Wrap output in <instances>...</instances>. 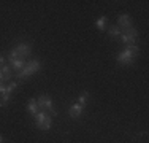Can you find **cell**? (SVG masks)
<instances>
[{"label":"cell","mask_w":149,"mask_h":143,"mask_svg":"<svg viewBox=\"0 0 149 143\" xmlns=\"http://www.w3.org/2000/svg\"><path fill=\"white\" fill-rule=\"evenodd\" d=\"M40 69H41L40 60H30V62L26 64V67H24V69L21 70L19 73L16 75V76H17V80H24V78H27V76H30V75H33L35 72H38Z\"/></svg>","instance_id":"cell-1"},{"label":"cell","mask_w":149,"mask_h":143,"mask_svg":"<svg viewBox=\"0 0 149 143\" xmlns=\"http://www.w3.org/2000/svg\"><path fill=\"white\" fill-rule=\"evenodd\" d=\"M35 124H37V127H40L41 130H49L52 126V119L49 116H46L43 111H38L35 114Z\"/></svg>","instance_id":"cell-2"},{"label":"cell","mask_w":149,"mask_h":143,"mask_svg":"<svg viewBox=\"0 0 149 143\" xmlns=\"http://www.w3.org/2000/svg\"><path fill=\"white\" fill-rule=\"evenodd\" d=\"M37 103H38V110H48V111H51L52 114H57V111H56V108H54V103H52V100L48 97V95H41V97H38L37 100Z\"/></svg>","instance_id":"cell-3"},{"label":"cell","mask_w":149,"mask_h":143,"mask_svg":"<svg viewBox=\"0 0 149 143\" xmlns=\"http://www.w3.org/2000/svg\"><path fill=\"white\" fill-rule=\"evenodd\" d=\"M136 35H138V32L135 30L133 27L125 29V32L122 34V41L125 43V46H129V45H135V40H136Z\"/></svg>","instance_id":"cell-4"},{"label":"cell","mask_w":149,"mask_h":143,"mask_svg":"<svg viewBox=\"0 0 149 143\" xmlns=\"http://www.w3.org/2000/svg\"><path fill=\"white\" fill-rule=\"evenodd\" d=\"M118 60H119L120 64H124V65H130V64H133L135 56L130 54L127 49H124L122 53H119V54H118Z\"/></svg>","instance_id":"cell-5"},{"label":"cell","mask_w":149,"mask_h":143,"mask_svg":"<svg viewBox=\"0 0 149 143\" xmlns=\"http://www.w3.org/2000/svg\"><path fill=\"white\" fill-rule=\"evenodd\" d=\"M15 49L17 51V56H19L21 59H24V57H27L30 54V45H27V43H19Z\"/></svg>","instance_id":"cell-6"},{"label":"cell","mask_w":149,"mask_h":143,"mask_svg":"<svg viewBox=\"0 0 149 143\" xmlns=\"http://www.w3.org/2000/svg\"><path fill=\"white\" fill-rule=\"evenodd\" d=\"M10 80H11V67L3 64L0 67V81L3 83V81H10Z\"/></svg>","instance_id":"cell-7"},{"label":"cell","mask_w":149,"mask_h":143,"mask_svg":"<svg viewBox=\"0 0 149 143\" xmlns=\"http://www.w3.org/2000/svg\"><path fill=\"white\" fill-rule=\"evenodd\" d=\"M118 24H119V29L122 27L124 30L125 29H129V27H132V19H130V16L129 14H120V16L118 18Z\"/></svg>","instance_id":"cell-8"},{"label":"cell","mask_w":149,"mask_h":143,"mask_svg":"<svg viewBox=\"0 0 149 143\" xmlns=\"http://www.w3.org/2000/svg\"><path fill=\"white\" fill-rule=\"evenodd\" d=\"M83 108L84 107L83 105H79V103H73L72 107H70V110H68V114H70V118H73V119H76V118H79L81 116V113H83Z\"/></svg>","instance_id":"cell-9"},{"label":"cell","mask_w":149,"mask_h":143,"mask_svg":"<svg viewBox=\"0 0 149 143\" xmlns=\"http://www.w3.org/2000/svg\"><path fill=\"white\" fill-rule=\"evenodd\" d=\"M10 67H13V70L16 73H19L21 70L26 67V60L24 59H16V60H10Z\"/></svg>","instance_id":"cell-10"},{"label":"cell","mask_w":149,"mask_h":143,"mask_svg":"<svg viewBox=\"0 0 149 143\" xmlns=\"http://www.w3.org/2000/svg\"><path fill=\"white\" fill-rule=\"evenodd\" d=\"M27 110H29L30 114H37L40 110H38V103H37V99H30L29 102H27Z\"/></svg>","instance_id":"cell-11"},{"label":"cell","mask_w":149,"mask_h":143,"mask_svg":"<svg viewBox=\"0 0 149 143\" xmlns=\"http://www.w3.org/2000/svg\"><path fill=\"white\" fill-rule=\"evenodd\" d=\"M97 29L98 30H105L106 29V18L105 16H102L97 19Z\"/></svg>","instance_id":"cell-12"},{"label":"cell","mask_w":149,"mask_h":143,"mask_svg":"<svg viewBox=\"0 0 149 143\" xmlns=\"http://www.w3.org/2000/svg\"><path fill=\"white\" fill-rule=\"evenodd\" d=\"M10 97H11V94H0V107H6V103L10 102Z\"/></svg>","instance_id":"cell-13"},{"label":"cell","mask_w":149,"mask_h":143,"mask_svg":"<svg viewBox=\"0 0 149 143\" xmlns=\"http://www.w3.org/2000/svg\"><path fill=\"white\" fill-rule=\"evenodd\" d=\"M125 49L130 53V54H133V56H136L138 53H140V48H138L136 45H129V46H125Z\"/></svg>","instance_id":"cell-14"},{"label":"cell","mask_w":149,"mask_h":143,"mask_svg":"<svg viewBox=\"0 0 149 143\" xmlns=\"http://www.w3.org/2000/svg\"><path fill=\"white\" fill-rule=\"evenodd\" d=\"M109 35L111 37H118V35H120V29L118 27V26H113V27H109Z\"/></svg>","instance_id":"cell-15"},{"label":"cell","mask_w":149,"mask_h":143,"mask_svg":"<svg viewBox=\"0 0 149 143\" xmlns=\"http://www.w3.org/2000/svg\"><path fill=\"white\" fill-rule=\"evenodd\" d=\"M87 99H89V92H84V94L79 97V100H78V103L84 107V105H86V102H87Z\"/></svg>","instance_id":"cell-16"},{"label":"cell","mask_w":149,"mask_h":143,"mask_svg":"<svg viewBox=\"0 0 149 143\" xmlns=\"http://www.w3.org/2000/svg\"><path fill=\"white\" fill-rule=\"evenodd\" d=\"M16 88H17V83H16V81H13V83H10L8 86H6V94H11V92L15 91Z\"/></svg>","instance_id":"cell-17"},{"label":"cell","mask_w":149,"mask_h":143,"mask_svg":"<svg viewBox=\"0 0 149 143\" xmlns=\"http://www.w3.org/2000/svg\"><path fill=\"white\" fill-rule=\"evenodd\" d=\"M8 59H10V60H16V59H21V57L17 56V51H16V49H11V51H10V54H8Z\"/></svg>","instance_id":"cell-18"},{"label":"cell","mask_w":149,"mask_h":143,"mask_svg":"<svg viewBox=\"0 0 149 143\" xmlns=\"http://www.w3.org/2000/svg\"><path fill=\"white\" fill-rule=\"evenodd\" d=\"M6 92V86H3V83L0 81V94H5Z\"/></svg>","instance_id":"cell-19"},{"label":"cell","mask_w":149,"mask_h":143,"mask_svg":"<svg viewBox=\"0 0 149 143\" xmlns=\"http://www.w3.org/2000/svg\"><path fill=\"white\" fill-rule=\"evenodd\" d=\"M3 62H5V59H3V56H2V54H0V67H2V65H3Z\"/></svg>","instance_id":"cell-20"},{"label":"cell","mask_w":149,"mask_h":143,"mask_svg":"<svg viewBox=\"0 0 149 143\" xmlns=\"http://www.w3.org/2000/svg\"><path fill=\"white\" fill-rule=\"evenodd\" d=\"M0 143H3V138H2V135H0Z\"/></svg>","instance_id":"cell-21"}]
</instances>
